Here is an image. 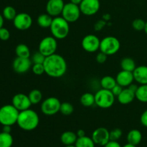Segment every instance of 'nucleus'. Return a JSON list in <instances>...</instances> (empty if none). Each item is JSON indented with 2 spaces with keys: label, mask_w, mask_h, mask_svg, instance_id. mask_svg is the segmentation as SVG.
Returning a JSON list of instances; mask_svg holds the SVG:
<instances>
[{
  "label": "nucleus",
  "mask_w": 147,
  "mask_h": 147,
  "mask_svg": "<svg viewBox=\"0 0 147 147\" xmlns=\"http://www.w3.org/2000/svg\"><path fill=\"white\" fill-rule=\"evenodd\" d=\"M144 32L145 33L147 34V22H146V24H145V27H144Z\"/></svg>",
  "instance_id": "49"
},
{
  "label": "nucleus",
  "mask_w": 147,
  "mask_h": 147,
  "mask_svg": "<svg viewBox=\"0 0 147 147\" xmlns=\"http://www.w3.org/2000/svg\"><path fill=\"white\" fill-rule=\"evenodd\" d=\"M74 111V107L69 102H63L60 105V112L64 116H70Z\"/></svg>",
  "instance_id": "32"
},
{
  "label": "nucleus",
  "mask_w": 147,
  "mask_h": 147,
  "mask_svg": "<svg viewBox=\"0 0 147 147\" xmlns=\"http://www.w3.org/2000/svg\"><path fill=\"white\" fill-rule=\"evenodd\" d=\"M138 87H139V86H136V84H134V83H131V84L129 85V86H128L127 88H129L130 89V90H131L132 91L135 92V93H136V90H137Z\"/></svg>",
  "instance_id": "45"
},
{
  "label": "nucleus",
  "mask_w": 147,
  "mask_h": 147,
  "mask_svg": "<svg viewBox=\"0 0 147 147\" xmlns=\"http://www.w3.org/2000/svg\"><path fill=\"white\" fill-rule=\"evenodd\" d=\"M79 7L82 14L86 16H92L99 11L100 4L99 0H83Z\"/></svg>",
  "instance_id": "11"
},
{
  "label": "nucleus",
  "mask_w": 147,
  "mask_h": 147,
  "mask_svg": "<svg viewBox=\"0 0 147 147\" xmlns=\"http://www.w3.org/2000/svg\"><path fill=\"white\" fill-rule=\"evenodd\" d=\"M4 17H3L2 14H0V29L1 28V27H3V25H4Z\"/></svg>",
  "instance_id": "46"
},
{
  "label": "nucleus",
  "mask_w": 147,
  "mask_h": 147,
  "mask_svg": "<svg viewBox=\"0 0 147 147\" xmlns=\"http://www.w3.org/2000/svg\"><path fill=\"white\" fill-rule=\"evenodd\" d=\"M10 32L7 28L5 27H1L0 29V40L2 41H7L9 39Z\"/></svg>",
  "instance_id": "37"
},
{
  "label": "nucleus",
  "mask_w": 147,
  "mask_h": 147,
  "mask_svg": "<svg viewBox=\"0 0 147 147\" xmlns=\"http://www.w3.org/2000/svg\"><path fill=\"white\" fill-rule=\"evenodd\" d=\"M11 104L19 111H22L29 109L32 106L28 96L24 94V93H17V94L14 95L11 100Z\"/></svg>",
  "instance_id": "14"
},
{
  "label": "nucleus",
  "mask_w": 147,
  "mask_h": 147,
  "mask_svg": "<svg viewBox=\"0 0 147 147\" xmlns=\"http://www.w3.org/2000/svg\"><path fill=\"white\" fill-rule=\"evenodd\" d=\"M75 145L76 147H95L96 144L94 143L91 137L85 136L78 138Z\"/></svg>",
  "instance_id": "28"
},
{
  "label": "nucleus",
  "mask_w": 147,
  "mask_h": 147,
  "mask_svg": "<svg viewBox=\"0 0 147 147\" xmlns=\"http://www.w3.org/2000/svg\"><path fill=\"white\" fill-rule=\"evenodd\" d=\"M146 22L142 19H136L132 22V27L136 31H142L144 30Z\"/></svg>",
  "instance_id": "34"
},
{
  "label": "nucleus",
  "mask_w": 147,
  "mask_h": 147,
  "mask_svg": "<svg viewBox=\"0 0 147 147\" xmlns=\"http://www.w3.org/2000/svg\"><path fill=\"white\" fill-rule=\"evenodd\" d=\"M116 83L120 85L123 88H127L129 85L133 83L134 78L133 72L126 71L123 70L118 73L116 77Z\"/></svg>",
  "instance_id": "17"
},
{
  "label": "nucleus",
  "mask_w": 147,
  "mask_h": 147,
  "mask_svg": "<svg viewBox=\"0 0 147 147\" xmlns=\"http://www.w3.org/2000/svg\"><path fill=\"white\" fill-rule=\"evenodd\" d=\"M123 132L120 129H114L110 131V140L118 141L122 136Z\"/></svg>",
  "instance_id": "35"
},
{
  "label": "nucleus",
  "mask_w": 147,
  "mask_h": 147,
  "mask_svg": "<svg viewBox=\"0 0 147 147\" xmlns=\"http://www.w3.org/2000/svg\"><path fill=\"white\" fill-rule=\"evenodd\" d=\"M14 27L19 30H27L31 27L32 24V19L27 13L22 12L17 14L13 20Z\"/></svg>",
  "instance_id": "12"
},
{
  "label": "nucleus",
  "mask_w": 147,
  "mask_h": 147,
  "mask_svg": "<svg viewBox=\"0 0 147 147\" xmlns=\"http://www.w3.org/2000/svg\"><path fill=\"white\" fill-rule=\"evenodd\" d=\"M136 98V93L129 88H124L121 93L117 96L118 101L122 105H128L132 103Z\"/></svg>",
  "instance_id": "19"
},
{
  "label": "nucleus",
  "mask_w": 147,
  "mask_h": 147,
  "mask_svg": "<svg viewBox=\"0 0 147 147\" xmlns=\"http://www.w3.org/2000/svg\"><path fill=\"white\" fill-rule=\"evenodd\" d=\"M20 111L12 104H7L0 108V123L2 126L17 123Z\"/></svg>",
  "instance_id": "4"
},
{
  "label": "nucleus",
  "mask_w": 147,
  "mask_h": 147,
  "mask_svg": "<svg viewBox=\"0 0 147 147\" xmlns=\"http://www.w3.org/2000/svg\"><path fill=\"white\" fill-rule=\"evenodd\" d=\"M45 56L42 54L40 51L34 53L31 57V60L32 64H43L45 60Z\"/></svg>",
  "instance_id": "33"
},
{
  "label": "nucleus",
  "mask_w": 147,
  "mask_h": 147,
  "mask_svg": "<svg viewBox=\"0 0 147 147\" xmlns=\"http://www.w3.org/2000/svg\"><path fill=\"white\" fill-rule=\"evenodd\" d=\"M115 97L111 90L101 88L95 94V104L100 109H109L114 104Z\"/></svg>",
  "instance_id": "5"
},
{
  "label": "nucleus",
  "mask_w": 147,
  "mask_h": 147,
  "mask_svg": "<svg viewBox=\"0 0 147 147\" xmlns=\"http://www.w3.org/2000/svg\"><path fill=\"white\" fill-rule=\"evenodd\" d=\"M146 51H147V46H146Z\"/></svg>",
  "instance_id": "51"
},
{
  "label": "nucleus",
  "mask_w": 147,
  "mask_h": 147,
  "mask_svg": "<svg viewBox=\"0 0 147 147\" xmlns=\"http://www.w3.org/2000/svg\"><path fill=\"white\" fill-rule=\"evenodd\" d=\"M70 23L66 21L63 17H53V22L50 26L52 35L57 40H63L67 37L70 32Z\"/></svg>",
  "instance_id": "3"
},
{
  "label": "nucleus",
  "mask_w": 147,
  "mask_h": 147,
  "mask_svg": "<svg viewBox=\"0 0 147 147\" xmlns=\"http://www.w3.org/2000/svg\"><path fill=\"white\" fill-rule=\"evenodd\" d=\"M14 142L11 134L1 132L0 133V147H11Z\"/></svg>",
  "instance_id": "25"
},
{
  "label": "nucleus",
  "mask_w": 147,
  "mask_h": 147,
  "mask_svg": "<svg viewBox=\"0 0 147 147\" xmlns=\"http://www.w3.org/2000/svg\"><path fill=\"white\" fill-rule=\"evenodd\" d=\"M15 53L17 57L23 58H30L31 53L28 46L25 44H19L15 48Z\"/></svg>",
  "instance_id": "23"
},
{
  "label": "nucleus",
  "mask_w": 147,
  "mask_h": 147,
  "mask_svg": "<svg viewBox=\"0 0 147 147\" xmlns=\"http://www.w3.org/2000/svg\"><path fill=\"white\" fill-rule=\"evenodd\" d=\"M116 78H113L112 76H106L100 79V85L102 88L106 89V90H111L116 85Z\"/></svg>",
  "instance_id": "24"
},
{
  "label": "nucleus",
  "mask_w": 147,
  "mask_h": 147,
  "mask_svg": "<svg viewBox=\"0 0 147 147\" xmlns=\"http://www.w3.org/2000/svg\"><path fill=\"white\" fill-rule=\"evenodd\" d=\"M142 140V134L138 129H132L128 133L127 142L130 144L137 146Z\"/></svg>",
  "instance_id": "21"
},
{
  "label": "nucleus",
  "mask_w": 147,
  "mask_h": 147,
  "mask_svg": "<svg viewBox=\"0 0 147 147\" xmlns=\"http://www.w3.org/2000/svg\"><path fill=\"white\" fill-rule=\"evenodd\" d=\"M76 134H77L78 138L83 137V136H86V132H85V131L83 130V129H79V130H78V131H77V133H76Z\"/></svg>",
  "instance_id": "44"
},
{
  "label": "nucleus",
  "mask_w": 147,
  "mask_h": 147,
  "mask_svg": "<svg viewBox=\"0 0 147 147\" xmlns=\"http://www.w3.org/2000/svg\"><path fill=\"white\" fill-rule=\"evenodd\" d=\"M32 63L30 58L17 57L12 63L13 70L18 74L27 73L30 68H32Z\"/></svg>",
  "instance_id": "15"
},
{
  "label": "nucleus",
  "mask_w": 147,
  "mask_h": 147,
  "mask_svg": "<svg viewBox=\"0 0 147 147\" xmlns=\"http://www.w3.org/2000/svg\"><path fill=\"white\" fill-rule=\"evenodd\" d=\"M134 78L140 85L147 84V66L140 65L135 68L133 71Z\"/></svg>",
  "instance_id": "18"
},
{
  "label": "nucleus",
  "mask_w": 147,
  "mask_h": 147,
  "mask_svg": "<svg viewBox=\"0 0 147 147\" xmlns=\"http://www.w3.org/2000/svg\"><path fill=\"white\" fill-rule=\"evenodd\" d=\"M80 103L85 107H90L95 104V95L91 93H85L80 98Z\"/></svg>",
  "instance_id": "27"
},
{
  "label": "nucleus",
  "mask_w": 147,
  "mask_h": 147,
  "mask_svg": "<svg viewBox=\"0 0 147 147\" xmlns=\"http://www.w3.org/2000/svg\"><path fill=\"white\" fill-rule=\"evenodd\" d=\"M64 6L63 0H49L46 5V11L51 17H58L62 14Z\"/></svg>",
  "instance_id": "16"
},
{
  "label": "nucleus",
  "mask_w": 147,
  "mask_h": 147,
  "mask_svg": "<svg viewBox=\"0 0 147 147\" xmlns=\"http://www.w3.org/2000/svg\"><path fill=\"white\" fill-rule=\"evenodd\" d=\"M57 49V39L53 36H47L42 39L39 44L38 50L45 57L55 53Z\"/></svg>",
  "instance_id": "8"
},
{
  "label": "nucleus",
  "mask_w": 147,
  "mask_h": 147,
  "mask_svg": "<svg viewBox=\"0 0 147 147\" xmlns=\"http://www.w3.org/2000/svg\"><path fill=\"white\" fill-rule=\"evenodd\" d=\"M106 24V21L105 20H99L95 24V30L96 31H100V30L103 28L105 27V25Z\"/></svg>",
  "instance_id": "40"
},
{
  "label": "nucleus",
  "mask_w": 147,
  "mask_h": 147,
  "mask_svg": "<svg viewBox=\"0 0 147 147\" xmlns=\"http://www.w3.org/2000/svg\"><path fill=\"white\" fill-rule=\"evenodd\" d=\"M77 139L78 136L76 133H74L71 131H67L63 132L60 136V141L65 146L74 145Z\"/></svg>",
  "instance_id": "20"
},
{
  "label": "nucleus",
  "mask_w": 147,
  "mask_h": 147,
  "mask_svg": "<svg viewBox=\"0 0 147 147\" xmlns=\"http://www.w3.org/2000/svg\"><path fill=\"white\" fill-rule=\"evenodd\" d=\"M65 147H76V145H68V146H65Z\"/></svg>",
  "instance_id": "50"
},
{
  "label": "nucleus",
  "mask_w": 147,
  "mask_h": 147,
  "mask_svg": "<svg viewBox=\"0 0 147 147\" xmlns=\"http://www.w3.org/2000/svg\"><path fill=\"white\" fill-rule=\"evenodd\" d=\"M107 57H108L107 55L102 53V52H100V53H98L97 55H96V60L98 63H100V64H103V63H106V61L107 60Z\"/></svg>",
  "instance_id": "38"
},
{
  "label": "nucleus",
  "mask_w": 147,
  "mask_h": 147,
  "mask_svg": "<svg viewBox=\"0 0 147 147\" xmlns=\"http://www.w3.org/2000/svg\"><path fill=\"white\" fill-rule=\"evenodd\" d=\"M32 70L34 74L37 76H41L45 73V67L43 64H33L32 66Z\"/></svg>",
  "instance_id": "36"
},
{
  "label": "nucleus",
  "mask_w": 147,
  "mask_h": 147,
  "mask_svg": "<svg viewBox=\"0 0 147 147\" xmlns=\"http://www.w3.org/2000/svg\"><path fill=\"white\" fill-rule=\"evenodd\" d=\"M140 121L141 123L142 124V126L147 128V110L144 111L142 113L140 118Z\"/></svg>",
  "instance_id": "41"
},
{
  "label": "nucleus",
  "mask_w": 147,
  "mask_h": 147,
  "mask_svg": "<svg viewBox=\"0 0 147 147\" xmlns=\"http://www.w3.org/2000/svg\"><path fill=\"white\" fill-rule=\"evenodd\" d=\"M40 117L38 113L34 110L29 109L20 111L17 123L19 127L26 131H33L38 126Z\"/></svg>",
  "instance_id": "2"
},
{
  "label": "nucleus",
  "mask_w": 147,
  "mask_h": 147,
  "mask_svg": "<svg viewBox=\"0 0 147 147\" xmlns=\"http://www.w3.org/2000/svg\"><path fill=\"white\" fill-rule=\"evenodd\" d=\"M28 97L30 98L32 105H37L41 102L42 99V94L40 90L34 89L30 92Z\"/></svg>",
  "instance_id": "30"
},
{
  "label": "nucleus",
  "mask_w": 147,
  "mask_h": 147,
  "mask_svg": "<svg viewBox=\"0 0 147 147\" xmlns=\"http://www.w3.org/2000/svg\"><path fill=\"white\" fill-rule=\"evenodd\" d=\"M43 65L45 73L55 78L63 77L65 74L67 68V63L64 57L56 53L46 57Z\"/></svg>",
  "instance_id": "1"
},
{
  "label": "nucleus",
  "mask_w": 147,
  "mask_h": 147,
  "mask_svg": "<svg viewBox=\"0 0 147 147\" xmlns=\"http://www.w3.org/2000/svg\"><path fill=\"white\" fill-rule=\"evenodd\" d=\"M81 11L79 5L72 2L65 4L62 11V17L69 23L76 22L80 18Z\"/></svg>",
  "instance_id": "7"
},
{
  "label": "nucleus",
  "mask_w": 147,
  "mask_h": 147,
  "mask_svg": "<svg viewBox=\"0 0 147 147\" xmlns=\"http://www.w3.org/2000/svg\"><path fill=\"white\" fill-rule=\"evenodd\" d=\"M136 98L142 103H147V84L141 85L138 87Z\"/></svg>",
  "instance_id": "29"
},
{
  "label": "nucleus",
  "mask_w": 147,
  "mask_h": 147,
  "mask_svg": "<svg viewBox=\"0 0 147 147\" xmlns=\"http://www.w3.org/2000/svg\"><path fill=\"white\" fill-rule=\"evenodd\" d=\"M61 102L56 97H49L42 102L41 111L46 116H53L60 111Z\"/></svg>",
  "instance_id": "9"
},
{
  "label": "nucleus",
  "mask_w": 147,
  "mask_h": 147,
  "mask_svg": "<svg viewBox=\"0 0 147 147\" xmlns=\"http://www.w3.org/2000/svg\"><path fill=\"white\" fill-rule=\"evenodd\" d=\"M103 147H122L118 141L110 140Z\"/></svg>",
  "instance_id": "42"
},
{
  "label": "nucleus",
  "mask_w": 147,
  "mask_h": 147,
  "mask_svg": "<svg viewBox=\"0 0 147 147\" xmlns=\"http://www.w3.org/2000/svg\"><path fill=\"white\" fill-rule=\"evenodd\" d=\"M123 88L122 86H121L120 85H119V84H116V86H115L114 87H113L111 90L112 91L113 94L115 96H116V97H117V96H119L121 93V91L123 90Z\"/></svg>",
  "instance_id": "39"
},
{
  "label": "nucleus",
  "mask_w": 147,
  "mask_h": 147,
  "mask_svg": "<svg viewBox=\"0 0 147 147\" xmlns=\"http://www.w3.org/2000/svg\"><path fill=\"white\" fill-rule=\"evenodd\" d=\"M122 147H136V146H134V145L130 144H129V143H128L127 144L124 145V146H122Z\"/></svg>",
  "instance_id": "48"
},
{
  "label": "nucleus",
  "mask_w": 147,
  "mask_h": 147,
  "mask_svg": "<svg viewBox=\"0 0 147 147\" xmlns=\"http://www.w3.org/2000/svg\"><path fill=\"white\" fill-rule=\"evenodd\" d=\"M91 138L96 144L104 146L110 141V131L104 127L98 128L93 132Z\"/></svg>",
  "instance_id": "13"
},
{
  "label": "nucleus",
  "mask_w": 147,
  "mask_h": 147,
  "mask_svg": "<svg viewBox=\"0 0 147 147\" xmlns=\"http://www.w3.org/2000/svg\"><path fill=\"white\" fill-rule=\"evenodd\" d=\"M100 40L95 34H87L83 38L81 42L82 47L88 53H96L100 48Z\"/></svg>",
  "instance_id": "10"
},
{
  "label": "nucleus",
  "mask_w": 147,
  "mask_h": 147,
  "mask_svg": "<svg viewBox=\"0 0 147 147\" xmlns=\"http://www.w3.org/2000/svg\"><path fill=\"white\" fill-rule=\"evenodd\" d=\"M53 17L47 14H42L38 16L37 19V23L41 28L47 29L50 28L53 22Z\"/></svg>",
  "instance_id": "22"
},
{
  "label": "nucleus",
  "mask_w": 147,
  "mask_h": 147,
  "mask_svg": "<svg viewBox=\"0 0 147 147\" xmlns=\"http://www.w3.org/2000/svg\"><path fill=\"white\" fill-rule=\"evenodd\" d=\"M120 47L121 43L119 39L113 36H107L100 40L99 50L100 52L109 56L118 53Z\"/></svg>",
  "instance_id": "6"
},
{
  "label": "nucleus",
  "mask_w": 147,
  "mask_h": 147,
  "mask_svg": "<svg viewBox=\"0 0 147 147\" xmlns=\"http://www.w3.org/2000/svg\"><path fill=\"white\" fill-rule=\"evenodd\" d=\"M11 126H9V125H5V126H3L2 131L6 132V133H11Z\"/></svg>",
  "instance_id": "43"
},
{
  "label": "nucleus",
  "mask_w": 147,
  "mask_h": 147,
  "mask_svg": "<svg viewBox=\"0 0 147 147\" xmlns=\"http://www.w3.org/2000/svg\"><path fill=\"white\" fill-rule=\"evenodd\" d=\"M17 14L16 9L11 6H7L6 7H4L2 11L3 17L7 20H14Z\"/></svg>",
  "instance_id": "31"
},
{
  "label": "nucleus",
  "mask_w": 147,
  "mask_h": 147,
  "mask_svg": "<svg viewBox=\"0 0 147 147\" xmlns=\"http://www.w3.org/2000/svg\"><path fill=\"white\" fill-rule=\"evenodd\" d=\"M121 67L123 70L133 72L136 67V63L131 57H124L121 61Z\"/></svg>",
  "instance_id": "26"
},
{
  "label": "nucleus",
  "mask_w": 147,
  "mask_h": 147,
  "mask_svg": "<svg viewBox=\"0 0 147 147\" xmlns=\"http://www.w3.org/2000/svg\"><path fill=\"white\" fill-rule=\"evenodd\" d=\"M83 0H70V2L73 3V4H78V5H80V3L82 2Z\"/></svg>",
  "instance_id": "47"
}]
</instances>
